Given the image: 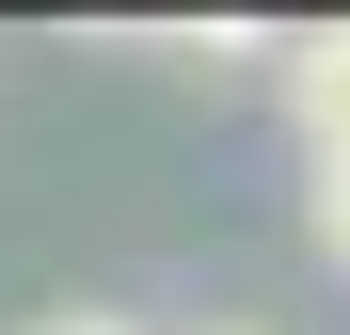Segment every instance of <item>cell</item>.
<instances>
[{
    "instance_id": "cell-2",
    "label": "cell",
    "mask_w": 350,
    "mask_h": 335,
    "mask_svg": "<svg viewBox=\"0 0 350 335\" xmlns=\"http://www.w3.org/2000/svg\"><path fill=\"white\" fill-rule=\"evenodd\" d=\"M319 256L350 271V160H319Z\"/></svg>"
},
{
    "instance_id": "cell-3",
    "label": "cell",
    "mask_w": 350,
    "mask_h": 335,
    "mask_svg": "<svg viewBox=\"0 0 350 335\" xmlns=\"http://www.w3.org/2000/svg\"><path fill=\"white\" fill-rule=\"evenodd\" d=\"M32 335H128V319H32Z\"/></svg>"
},
{
    "instance_id": "cell-1",
    "label": "cell",
    "mask_w": 350,
    "mask_h": 335,
    "mask_svg": "<svg viewBox=\"0 0 350 335\" xmlns=\"http://www.w3.org/2000/svg\"><path fill=\"white\" fill-rule=\"evenodd\" d=\"M286 112H303V144H319V160H350V16L286 48Z\"/></svg>"
}]
</instances>
